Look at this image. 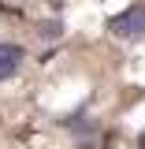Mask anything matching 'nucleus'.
<instances>
[{
  "instance_id": "nucleus-4",
  "label": "nucleus",
  "mask_w": 145,
  "mask_h": 149,
  "mask_svg": "<svg viewBox=\"0 0 145 149\" xmlns=\"http://www.w3.org/2000/svg\"><path fill=\"white\" fill-rule=\"evenodd\" d=\"M138 149H145V130H142V134H138Z\"/></svg>"
},
{
  "instance_id": "nucleus-2",
  "label": "nucleus",
  "mask_w": 145,
  "mask_h": 149,
  "mask_svg": "<svg viewBox=\"0 0 145 149\" xmlns=\"http://www.w3.org/2000/svg\"><path fill=\"white\" fill-rule=\"evenodd\" d=\"M22 60H26V49L15 45V41H0V82H8L11 74L22 67Z\"/></svg>"
},
{
  "instance_id": "nucleus-3",
  "label": "nucleus",
  "mask_w": 145,
  "mask_h": 149,
  "mask_svg": "<svg viewBox=\"0 0 145 149\" xmlns=\"http://www.w3.org/2000/svg\"><path fill=\"white\" fill-rule=\"evenodd\" d=\"M41 37H49V41L63 37V22H41Z\"/></svg>"
},
{
  "instance_id": "nucleus-1",
  "label": "nucleus",
  "mask_w": 145,
  "mask_h": 149,
  "mask_svg": "<svg viewBox=\"0 0 145 149\" xmlns=\"http://www.w3.org/2000/svg\"><path fill=\"white\" fill-rule=\"evenodd\" d=\"M108 30L123 41H134V37H145V4H130L127 11L108 19Z\"/></svg>"
}]
</instances>
